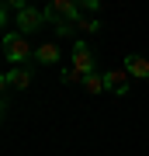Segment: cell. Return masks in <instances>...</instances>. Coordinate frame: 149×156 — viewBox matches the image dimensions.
<instances>
[{
  "mask_svg": "<svg viewBox=\"0 0 149 156\" xmlns=\"http://www.w3.org/2000/svg\"><path fill=\"white\" fill-rule=\"evenodd\" d=\"M42 11H45V21H49L52 28H55V24H62V21H66V24H80L83 4H80V0H52V4L42 7Z\"/></svg>",
  "mask_w": 149,
  "mask_h": 156,
  "instance_id": "cell-1",
  "label": "cell"
},
{
  "mask_svg": "<svg viewBox=\"0 0 149 156\" xmlns=\"http://www.w3.org/2000/svg\"><path fill=\"white\" fill-rule=\"evenodd\" d=\"M11 7H14V28H17V35H31V31H38L45 24V11L42 7H28V4H21V0H11Z\"/></svg>",
  "mask_w": 149,
  "mask_h": 156,
  "instance_id": "cell-2",
  "label": "cell"
},
{
  "mask_svg": "<svg viewBox=\"0 0 149 156\" xmlns=\"http://www.w3.org/2000/svg\"><path fill=\"white\" fill-rule=\"evenodd\" d=\"M4 56H7V62H14V66H24L28 59H35V49L28 45L24 35L7 31V35H4Z\"/></svg>",
  "mask_w": 149,
  "mask_h": 156,
  "instance_id": "cell-3",
  "label": "cell"
},
{
  "mask_svg": "<svg viewBox=\"0 0 149 156\" xmlns=\"http://www.w3.org/2000/svg\"><path fill=\"white\" fill-rule=\"evenodd\" d=\"M69 59H73L69 66L76 69V73H80L83 80H87V76H94V73H97L94 52H90V45H87V42H76V45H73V56H69Z\"/></svg>",
  "mask_w": 149,
  "mask_h": 156,
  "instance_id": "cell-4",
  "label": "cell"
},
{
  "mask_svg": "<svg viewBox=\"0 0 149 156\" xmlns=\"http://www.w3.org/2000/svg\"><path fill=\"white\" fill-rule=\"evenodd\" d=\"M4 87L28 90V87H31V69H28V66H11V69L4 73Z\"/></svg>",
  "mask_w": 149,
  "mask_h": 156,
  "instance_id": "cell-5",
  "label": "cell"
},
{
  "mask_svg": "<svg viewBox=\"0 0 149 156\" xmlns=\"http://www.w3.org/2000/svg\"><path fill=\"white\" fill-rule=\"evenodd\" d=\"M122 69L128 76H135V80H149V56H125Z\"/></svg>",
  "mask_w": 149,
  "mask_h": 156,
  "instance_id": "cell-6",
  "label": "cell"
},
{
  "mask_svg": "<svg viewBox=\"0 0 149 156\" xmlns=\"http://www.w3.org/2000/svg\"><path fill=\"white\" fill-rule=\"evenodd\" d=\"M104 90H111V94H128V73L125 69H108L104 73Z\"/></svg>",
  "mask_w": 149,
  "mask_h": 156,
  "instance_id": "cell-7",
  "label": "cell"
},
{
  "mask_svg": "<svg viewBox=\"0 0 149 156\" xmlns=\"http://www.w3.org/2000/svg\"><path fill=\"white\" fill-rule=\"evenodd\" d=\"M59 45L55 42H45V45H38V49H35V62H38V66H55V62H59Z\"/></svg>",
  "mask_w": 149,
  "mask_h": 156,
  "instance_id": "cell-8",
  "label": "cell"
},
{
  "mask_svg": "<svg viewBox=\"0 0 149 156\" xmlns=\"http://www.w3.org/2000/svg\"><path fill=\"white\" fill-rule=\"evenodd\" d=\"M83 90H87V94H101V90H104V73L87 76V80H83Z\"/></svg>",
  "mask_w": 149,
  "mask_h": 156,
  "instance_id": "cell-9",
  "label": "cell"
},
{
  "mask_svg": "<svg viewBox=\"0 0 149 156\" xmlns=\"http://www.w3.org/2000/svg\"><path fill=\"white\" fill-rule=\"evenodd\" d=\"M76 28H80V31H87V35H94V31H101V21H97V17H80Z\"/></svg>",
  "mask_w": 149,
  "mask_h": 156,
  "instance_id": "cell-10",
  "label": "cell"
},
{
  "mask_svg": "<svg viewBox=\"0 0 149 156\" xmlns=\"http://www.w3.org/2000/svg\"><path fill=\"white\" fill-rule=\"evenodd\" d=\"M59 80H62V83H69V87H73V83H83V76H80L73 66H66V69H62V73H59Z\"/></svg>",
  "mask_w": 149,
  "mask_h": 156,
  "instance_id": "cell-11",
  "label": "cell"
}]
</instances>
